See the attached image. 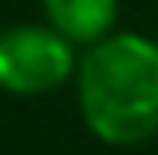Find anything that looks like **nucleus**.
<instances>
[{
	"instance_id": "f03ea898",
	"label": "nucleus",
	"mask_w": 158,
	"mask_h": 155,
	"mask_svg": "<svg viewBox=\"0 0 158 155\" xmlns=\"http://www.w3.org/2000/svg\"><path fill=\"white\" fill-rule=\"evenodd\" d=\"M77 46L46 25H11L0 32V88L11 95H46L77 71Z\"/></svg>"
},
{
	"instance_id": "f257e3e1",
	"label": "nucleus",
	"mask_w": 158,
	"mask_h": 155,
	"mask_svg": "<svg viewBox=\"0 0 158 155\" xmlns=\"http://www.w3.org/2000/svg\"><path fill=\"white\" fill-rule=\"evenodd\" d=\"M77 106L88 131L116 148L158 134V42L119 32L85 46L77 57Z\"/></svg>"
},
{
	"instance_id": "7ed1b4c3",
	"label": "nucleus",
	"mask_w": 158,
	"mask_h": 155,
	"mask_svg": "<svg viewBox=\"0 0 158 155\" xmlns=\"http://www.w3.org/2000/svg\"><path fill=\"white\" fill-rule=\"evenodd\" d=\"M119 0H42L46 21L74 46H91L106 39L116 25Z\"/></svg>"
}]
</instances>
